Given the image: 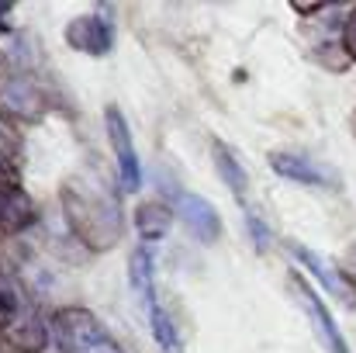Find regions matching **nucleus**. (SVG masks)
<instances>
[{"label": "nucleus", "instance_id": "13", "mask_svg": "<svg viewBox=\"0 0 356 353\" xmlns=\"http://www.w3.org/2000/svg\"><path fill=\"white\" fill-rule=\"evenodd\" d=\"M21 163V139L17 132L0 118V177H14Z\"/></svg>", "mask_w": 356, "mask_h": 353}, {"label": "nucleus", "instance_id": "10", "mask_svg": "<svg viewBox=\"0 0 356 353\" xmlns=\"http://www.w3.org/2000/svg\"><path fill=\"white\" fill-rule=\"evenodd\" d=\"M35 222L31 198L17 187L14 177H0V233H21Z\"/></svg>", "mask_w": 356, "mask_h": 353}, {"label": "nucleus", "instance_id": "12", "mask_svg": "<svg viewBox=\"0 0 356 353\" xmlns=\"http://www.w3.org/2000/svg\"><path fill=\"white\" fill-rule=\"evenodd\" d=\"M135 229H138V235H142L145 242L163 239V235L173 229V212H170V205H163V201H145V205H138V212H135Z\"/></svg>", "mask_w": 356, "mask_h": 353}, {"label": "nucleus", "instance_id": "9", "mask_svg": "<svg viewBox=\"0 0 356 353\" xmlns=\"http://www.w3.org/2000/svg\"><path fill=\"white\" fill-rule=\"evenodd\" d=\"M270 166H273V173H280V177H287V180H298V184L339 187V180H336L325 166H318L315 159H308V156H301V152H273V156H270Z\"/></svg>", "mask_w": 356, "mask_h": 353}, {"label": "nucleus", "instance_id": "14", "mask_svg": "<svg viewBox=\"0 0 356 353\" xmlns=\"http://www.w3.org/2000/svg\"><path fill=\"white\" fill-rule=\"evenodd\" d=\"M336 267L343 270V277H346V281H350V284H353V288H356V239H353V242H350V249L343 253V260H339Z\"/></svg>", "mask_w": 356, "mask_h": 353}, {"label": "nucleus", "instance_id": "8", "mask_svg": "<svg viewBox=\"0 0 356 353\" xmlns=\"http://www.w3.org/2000/svg\"><path fill=\"white\" fill-rule=\"evenodd\" d=\"M291 246V253H294V260L298 263H305L308 270H312V277H318L322 281V288L332 295V298H339L346 308H356V288L343 277V270L339 267H329L318 253H312L308 246H301V242H287Z\"/></svg>", "mask_w": 356, "mask_h": 353}, {"label": "nucleus", "instance_id": "3", "mask_svg": "<svg viewBox=\"0 0 356 353\" xmlns=\"http://www.w3.org/2000/svg\"><path fill=\"white\" fill-rule=\"evenodd\" d=\"M49 333L59 353H121L118 340L108 333V326L90 308H80V305L56 308Z\"/></svg>", "mask_w": 356, "mask_h": 353}, {"label": "nucleus", "instance_id": "4", "mask_svg": "<svg viewBox=\"0 0 356 353\" xmlns=\"http://www.w3.org/2000/svg\"><path fill=\"white\" fill-rule=\"evenodd\" d=\"M215 163H218V173H222V180L229 184V191L236 194L238 208L245 212V229L252 235L256 249H266V246H270V233H266L263 219L249 208V177H245V166L238 163V156L225 146V142H215Z\"/></svg>", "mask_w": 356, "mask_h": 353}, {"label": "nucleus", "instance_id": "11", "mask_svg": "<svg viewBox=\"0 0 356 353\" xmlns=\"http://www.w3.org/2000/svg\"><path fill=\"white\" fill-rule=\"evenodd\" d=\"M177 208H180V219L187 222V229L197 235V239H204V242L218 239V233H222V219H218V212L211 208V201L180 191V194H177Z\"/></svg>", "mask_w": 356, "mask_h": 353}, {"label": "nucleus", "instance_id": "7", "mask_svg": "<svg viewBox=\"0 0 356 353\" xmlns=\"http://www.w3.org/2000/svg\"><path fill=\"white\" fill-rule=\"evenodd\" d=\"M66 42H70V49H76V52L108 56L111 45H115V28H111V21H104L101 14H80V17L70 21Z\"/></svg>", "mask_w": 356, "mask_h": 353}, {"label": "nucleus", "instance_id": "2", "mask_svg": "<svg viewBox=\"0 0 356 353\" xmlns=\"http://www.w3.org/2000/svg\"><path fill=\"white\" fill-rule=\"evenodd\" d=\"M0 340L10 343L17 353H38L49 340V329L42 326L38 308L3 274H0Z\"/></svg>", "mask_w": 356, "mask_h": 353}, {"label": "nucleus", "instance_id": "15", "mask_svg": "<svg viewBox=\"0 0 356 353\" xmlns=\"http://www.w3.org/2000/svg\"><path fill=\"white\" fill-rule=\"evenodd\" d=\"M343 49H346L350 59H356V10L346 17V24H343Z\"/></svg>", "mask_w": 356, "mask_h": 353}, {"label": "nucleus", "instance_id": "6", "mask_svg": "<svg viewBox=\"0 0 356 353\" xmlns=\"http://www.w3.org/2000/svg\"><path fill=\"white\" fill-rule=\"evenodd\" d=\"M104 125H108V139H111V149L118 156V173H121V187L128 194H135L142 187V166H138V152H135V142H131V132H128V121L118 108L111 104L104 111Z\"/></svg>", "mask_w": 356, "mask_h": 353}, {"label": "nucleus", "instance_id": "1", "mask_svg": "<svg viewBox=\"0 0 356 353\" xmlns=\"http://www.w3.org/2000/svg\"><path fill=\"white\" fill-rule=\"evenodd\" d=\"M59 201L66 212V222L73 235L94 249V253H108L115 249L124 235V219H121V205L94 180L87 177H70L59 187Z\"/></svg>", "mask_w": 356, "mask_h": 353}, {"label": "nucleus", "instance_id": "5", "mask_svg": "<svg viewBox=\"0 0 356 353\" xmlns=\"http://www.w3.org/2000/svg\"><path fill=\"white\" fill-rule=\"evenodd\" d=\"M291 295L298 298L301 312H305L308 322H312V333L318 336V343H322L325 350L329 353H350L346 340H343V333L336 329V322H332V315H329V308L322 305V298L312 291V284H308L301 274H291Z\"/></svg>", "mask_w": 356, "mask_h": 353}]
</instances>
